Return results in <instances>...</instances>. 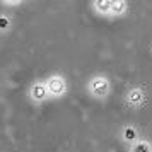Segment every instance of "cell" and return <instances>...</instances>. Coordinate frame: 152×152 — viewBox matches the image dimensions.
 I'll list each match as a JSON object with an SVG mask.
<instances>
[{"mask_svg": "<svg viewBox=\"0 0 152 152\" xmlns=\"http://www.w3.org/2000/svg\"><path fill=\"white\" fill-rule=\"evenodd\" d=\"M128 10V2L126 0H113V7H111V17H121Z\"/></svg>", "mask_w": 152, "mask_h": 152, "instance_id": "cell-7", "label": "cell"}, {"mask_svg": "<svg viewBox=\"0 0 152 152\" xmlns=\"http://www.w3.org/2000/svg\"><path fill=\"white\" fill-rule=\"evenodd\" d=\"M0 29H2V31L9 29V19L5 15H0Z\"/></svg>", "mask_w": 152, "mask_h": 152, "instance_id": "cell-9", "label": "cell"}, {"mask_svg": "<svg viewBox=\"0 0 152 152\" xmlns=\"http://www.w3.org/2000/svg\"><path fill=\"white\" fill-rule=\"evenodd\" d=\"M45 86H46V91H48V97H53V99H60L67 94L69 91V84H67V79L62 75V74H53L50 75L46 80H45Z\"/></svg>", "mask_w": 152, "mask_h": 152, "instance_id": "cell-2", "label": "cell"}, {"mask_svg": "<svg viewBox=\"0 0 152 152\" xmlns=\"http://www.w3.org/2000/svg\"><path fill=\"white\" fill-rule=\"evenodd\" d=\"M111 91V82L110 79L106 75H94L89 79V82H87V92H89L92 97H96V99H104V97H108Z\"/></svg>", "mask_w": 152, "mask_h": 152, "instance_id": "cell-1", "label": "cell"}, {"mask_svg": "<svg viewBox=\"0 0 152 152\" xmlns=\"http://www.w3.org/2000/svg\"><path fill=\"white\" fill-rule=\"evenodd\" d=\"M130 152H152V142L147 138H138L135 144L130 145Z\"/></svg>", "mask_w": 152, "mask_h": 152, "instance_id": "cell-8", "label": "cell"}, {"mask_svg": "<svg viewBox=\"0 0 152 152\" xmlns=\"http://www.w3.org/2000/svg\"><path fill=\"white\" fill-rule=\"evenodd\" d=\"M29 99L33 103H45L48 99V91H46L45 82L38 80V82H34L29 87Z\"/></svg>", "mask_w": 152, "mask_h": 152, "instance_id": "cell-4", "label": "cell"}, {"mask_svg": "<svg viewBox=\"0 0 152 152\" xmlns=\"http://www.w3.org/2000/svg\"><path fill=\"white\" fill-rule=\"evenodd\" d=\"M121 138H123V142H126L128 145H132V144H135L138 138H140V135H138V130L135 128V126L126 125L123 130H121Z\"/></svg>", "mask_w": 152, "mask_h": 152, "instance_id": "cell-6", "label": "cell"}, {"mask_svg": "<svg viewBox=\"0 0 152 152\" xmlns=\"http://www.w3.org/2000/svg\"><path fill=\"white\" fill-rule=\"evenodd\" d=\"M92 9L96 10V14L104 15V17H111V7H113V0H94Z\"/></svg>", "mask_w": 152, "mask_h": 152, "instance_id": "cell-5", "label": "cell"}, {"mask_svg": "<svg viewBox=\"0 0 152 152\" xmlns=\"http://www.w3.org/2000/svg\"><path fill=\"white\" fill-rule=\"evenodd\" d=\"M145 101H147V94H145V91L142 87H132V89L126 91V94H125V103L128 108L132 110H140V108H144Z\"/></svg>", "mask_w": 152, "mask_h": 152, "instance_id": "cell-3", "label": "cell"}]
</instances>
